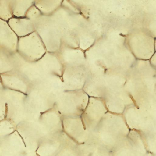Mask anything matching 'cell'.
Instances as JSON below:
<instances>
[{
  "instance_id": "cell-1",
  "label": "cell",
  "mask_w": 156,
  "mask_h": 156,
  "mask_svg": "<svg viewBox=\"0 0 156 156\" xmlns=\"http://www.w3.org/2000/svg\"><path fill=\"white\" fill-rule=\"evenodd\" d=\"M130 39V49L135 58L149 60L155 51V38L146 32L138 30L132 34Z\"/></svg>"
},
{
  "instance_id": "cell-2",
  "label": "cell",
  "mask_w": 156,
  "mask_h": 156,
  "mask_svg": "<svg viewBox=\"0 0 156 156\" xmlns=\"http://www.w3.org/2000/svg\"><path fill=\"white\" fill-rule=\"evenodd\" d=\"M149 61L151 65L156 68V51H155Z\"/></svg>"
},
{
  "instance_id": "cell-3",
  "label": "cell",
  "mask_w": 156,
  "mask_h": 156,
  "mask_svg": "<svg viewBox=\"0 0 156 156\" xmlns=\"http://www.w3.org/2000/svg\"><path fill=\"white\" fill-rule=\"evenodd\" d=\"M154 48L155 51H156V37L155 38L154 40Z\"/></svg>"
}]
</instances>
